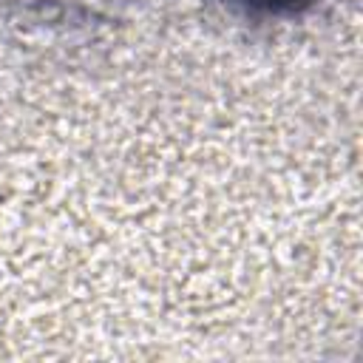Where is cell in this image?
<instances>
[{
	"label": "cell",
	"mask_w": 363,
	"mask_h": 363,
	"mask_svg": "<svg viewBox=\"0 0 363 363\" xmlns=\"http://www.w3.org/2000/svg\"><path fill=\"white\" fill-rule=\"evenodd\" d=\"M230 9L255 17V20H269V17H295L306 11L315 0H221Z\"/></svg>",
	"instance_id": "6da1fadb"
}]
</instances>
